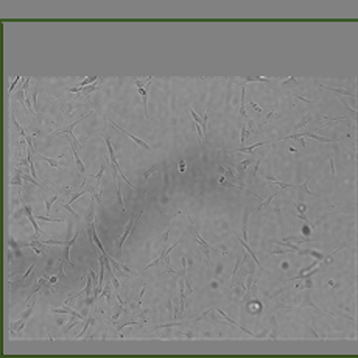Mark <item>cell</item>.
<instances>
[{
  "label": "cell",
  "instance_id": "1",
  "mask_svg": "<svg viewBox=\"0 0 358 358\" xmlns=\"http://www.w3.org/2000/svg\"><path fill=\"white\" fill-rule=\"evenodd\" d=\"M189 220H190V223H192V229H193V234H195V237H196V240H198V243H199V246H201V249H202V252L205 254V258L209 260V258H210V255H209V251L212 249V248H210V245H209V243H205V241H204V238H202V237H201V235L196 232V229H195L193 221H192V218H190V216H189Z\"/></svg>",
  "mask_w": 358,
  "mask_h": 358
},
{
  "label": "cell",
  "instance_id": "2",
  "mask_svg": "<svg viewBox=\"0 0 358 358\" xmlns=\"http://www.w3.org/2000/svg\"><path fill=\"white\" fill-rule=\"evenodd\" d=\"M109 122H111V125H112V126H115L117 129H120V131H122V133H125V134H126L128 137H131V139L134 140V142H136V143H137L139 146H142V148H143V149H146V151H149V149H151V146H149V145H148L146 142H143V140H140V139H139V137H136L134 134H131V133H128V131H126V129H123L122 126H118V125H117V123H114L112 120H109Z\"/></svg>",
  "mask_w": 358,
  "mask_h": 358
},
{
  "label": "cell",
  "instance_id": "3",
  "mask_svg": "<svg viewBox=\"0 0 358 358\" xmlns=\"http://www.w3.org/2000/svg\"><path fill=\"white\" fill-rule=\"evenodd\" d=\"M137 218H139V215H137V216L131 215V220H129V223H128V226H126V229H125V232H123V235H122V238H120V241H118V248H122V246H123V243H125V240L128 238L129 232H133V231H134L133 227L136 226V223H137Z\"/></svg>",
  "mask_w": 358,
  "mask_h": 358
},
{
  "label": "cell",
  "instance_id": "4",
  "mask_svg": "<svg viewBox=\"0 0 358 358\" xmlns=\"http://www.w3.org/2000/svg\"><path fill=\"white\" fill-rule=\"evenodd\" d=\"M70 148H72V153H73V157H75V162H77L78 170H80V171H84V170H86L84 162L81 160V157H80V154H78V151H77V146H75V143L72 142V140H70Z\"/></svg>",
  "mask_w": 358,
  "mask_h": 358
},
{
  "label": "cell",
  "instance_id": "5",
  "mask_svg": "<svg viewBox=\"0 0 358 358\" xmlns=\"http://www.w3.org/2000/svg\"><path fill=\"white\" fill-rule=\"evenodd\" d=\"M252 162H254V159H252V157H249V159L240 162V164H237V170H238V176H237V179H238V181H240V178H241V175L245 173V170L248 168V165H251Z\"/></svg>",
  "mask_w": 358,
  "mask_h": 358
},
{
  "label": "cell",
  "instance_id": "6",
  "mask_svg": "<svg viewBox=\"0 0 358 358\" xmlns=\"http://www.w3.org/2000/svg\"><path fill=\"white\" fill-rule=\"evenodd\" d=\"M238 241H240V243H241V246H243V248L246 249V251H248V254H249V255H251V257H252V258L255 260V263H257V266H258L260 269H262V271H265V269H263V266H262V265H260V260H258V258H257V255L254 254V251H252V249H251V248H249V246L246 245V240H243V238H238Z\"/></svg>",
  "mask_w": 358,
  "mask_h": 358
},
{
  "label": "cell",
  "instance_id": "7",
  "mask_svg": "<svg viewBox=\"0 0 358 358\" xmlns=\"http://www.w3.org/2000/svg\"><path fill=\"white\" fill-rule=\"evenodd\" d=\"M24 210H25V213H27V216H28V220L31 221V224H33L36 235H39V234H41V229H39V226H38V223H36V220H34V215L31 213V210H30L28 205H24Z\"/></svg>",
  "mask_w": 358,
  "mask_h": 358
},
{
  "label": "cell",
  "instance_id": "8",
  "mask_svg": "<svg viewBox=\"0 0 358 358\" xmlns=\"http://www.w3.org/2000/svg\"><path fill=\"white\" fill-rule=\"evenodd\" d=\"M77 238H78V234H75V237H73L72 240H70V243H69L67 246H64V248H66V249H64V258H66L67 262H69V266H73V265H72V262H70V248L75 245V241H77Z\"/></svg>",
  "mask_w": 358,
  "mask_h": 358
},
{
  "label": "cell",
  "instance_id": "9",
  "mask_svg": "<svg viewBox=\"0 0 358 358\" xmlns=\"http://www.w3.org/2000/svg\"><path fill=\"white\" fill-rule=\"evenodd\" d=\"M53 313H58V314H64V313H69V314H72V316H77L78 319H81L83 316L80 313H77L75 310H72V308H69V307H62V308H55V310H51Z\"/></svg>",
  "mask_w": 358,
  "mask_h": 358
},
{
  "label": "cell",
  "instance_id": "10",
  "mask_svg": "<svg viewBox=\"0 0 358 358\" xmlns=\"http://www.w3.org/2000/svg\"><path fill=\"white\" fill-rule=\"evenodd\" d=\"M25 246L33 248V249H34V252H36L38 255L44 254V243H41V241H31V243H28V245H25Z\"/></svg>",
  "mask_w": 358,
  "mask_h": 358
},
{
  "label": "cell",
  "instance_id": "11",
  "mask_svg": "<svg viewBox=\"0 0 358 358\" xmlns=\"http://www.w3.org/2000/svg\"><path fill=\"white\" fill-rule=\"evenodd\" d=\"M321 87L322 89H327V90H330V92H335V94H338V95H349V97H352V98H355V94L353 92H349V90H344V89H333V87H327V86H322L321 84Z\"/></svg>",
  "mask_w": 358,
  "mask_h": 358
},
{
  "label": "cell",
  "instance_id": "12",
  "mask_svg": "<svg viewBox=\"0 0 358 358\" xmlns=\"http://www.w3.org/2000/svg\"><path fill=\"white\" fill-rule=\"evenodd\" d=\"M92 276H86V279H87V282H86V288H84V294L87 299H90L92 296Z\"/></svg>",
  "mask_w": 358,
  "mask_h": 358
},
{
  "label": "cell",
  "instance_id": "13",
  "mask_svg": "<svg viewBox=\"0 0 358 358\" xmlns=\"http://www.w3.org/2000/svg\"><path fill=\"white\" fill-rule=\"evenodd\" d=\"M157 170H159L157 165H153V167H149L148 170H145V171H143V184H146V182H148V178L153 175V173H156Z\"/></svg>",
  "mask_w": 358,
  "mask_h": 358
},
{
  "label": "cell",
  "instance_id": "14",
  "mask_svg": "<svg viewBox=\"0 0 358 358\" xmlns=\"http://www.w3.org/2000/svg\"><path fill=\"white\" fill-rule=\"evenodd\" d=\"M305 137H311L318 142H336V140H332V139H327V137H321L318 134H313V133H305Z\"/></svg>",
  "mask_w": 358,
  "mask_h": 358
},
{
  "label": "cell",
  "instance_id": "15",
  "mask_svg": "<svg viewBox=\"0 0 358 358\" xmlns=\"http://www.w3.org/2000/svg\"><path fill=\"white\" fill-rule=\"evenodd\" d=\"M245 98H246V92H245V86L241 89V106H240V115L243 118H248V114H246V109H245Z\"/></svg>",
  "mask_w": 358,
  "mask_h": 358
},
{
  "label": "cell",
  "instance_id": "16",
  "mask_svg": "<svg viewBox=\"0 0 358 358\" xmlns=\"http://www.w3.org/2000/svg\"><path fill=\"white\" fill-rule=\"evenodd\" d=\"M95 81H98V77H89V78H86L83 83H80L78 86H77V89H83V87H87V84H90V83H95Z\"/></svg>",
  "mask_w": 358,
  "mask_h": 358
},
{
  "label": "cell",
  "instance_id": "17",
  "mask_svg": "<svg viewBox=\"0 0 358 358\" xmlns=\"http://www.w3.org/2000/svg\"><path fill=\"white\" fill-rule=\"evenodd\" d=\"M24 324H25V319H20L17 322H11V333L17 332V330H22L24 329Z\"/></svg>",
  "mask_w": 358,
  "mask_h": 358
},
{
  "label": "cell",
  "instance_id": "18",
  "mask_svg": "<svg viewBox=\"0 0 358 358\" xmlns=\"http://www.w3.org/2000/svg\"><path fill=\"white\" fill-rule=\"evenodd\" d=\"M311 176H313V175H311ZM311 176H310L308 179H305V182H304V184H302V186H297L296 189H299V190H304V192H305V193H308V195H313V196H319V195H316V193H313V192H310V190H308V187H307V184H308V181L311 179Z\"/></svg>",
  "mask_w": 358,
  "mask_h": 358
},
{
  "label": "cell",
  "instance_id": "19",
  "mask_svg": "<svg viewBox=\"0 0 358 358\" xmlns=\"http://www.w3.org/2000/svg\"><path fill=\"white\" fill-rule=\"evenodd\" d=\"M104 140H106L107 149H109V157H111V162H112V160H117V159H115V151H114V148H112V145H111V139H109V137H104Z\"/></svg>",
  "mask_w": 358,
  "mask_h": 358
},
{
  "label": "cell",
  "instance_id": "20",
  "mask_svg": "<svg viewBox=\"0 0 358 358\" xmlns=\"http://www.w3.org/2000/svg\"><path fill=\"white\" fill-rule=\"evenodd\" d=\"M269 321H271V324H273V333L269 335V338H277V330H279V327H277V322H276V318L274 316H271L269 318Z\"/></svg>",
  "mask_w": 358,
  "mask_h": 358
},
{
  "label": "cell",
  "instance_id": "21",
  "mask_svg": "<svg viewBox=\"0 0 358 358\" xmlns=\"http://www.w3.org/2000/svg\"><path fill=\"white\" fill-rule=\"evenodd\" d=\"M44 284H45V279H39V282H38V284H36V287H34L33 290H31V294H36V293H38V291L41 290V288H42V285H44ZM31 294H30V296L27 297V302L30 301V297H31Z\"/></svg>",
  "mask_w": 358,
  "mask_h": 358
},
{
  "label": "cell",
  "instance_id": "22",
  "mask_svg": "<svg viewBox=\"0 0 358 358\" xmlns=\"http://www.w3.org/2000/svg\"><path fill=\"white\" fill-rule=\"evenodd\" d=\"M41 160H45V162H48L50 164V167H53V168H59V164H58V160L56 159H51V157H44V156H38Z\"/></svg>",
  "mask_w": 358,
  "mask_h": 358
},
{
  "label": "cell",
  "instance_id": "23",
  "mask_svg": "<svg viewBox=\"0 0 358 358\" xmlns=\"http://www.w3.org/2000/svg\"><path fill=\"white\" fill-rule=\"evenodd\" d=\"M311 118H313V117H311V115H310V114H308V115H307V117H305V118H304V120H302V122H301V123H297V125H296V126H294V128H293V129H294V131H299V129H302V128H304V126H305V125H307V123H308V122H310V120H311Z\"/></svg>",
  "mask_w": 358,
  "mask_h": 358
},
{
  "label": "cell",
  "instance_id": "24",
  "mask_svg": "<svg viewBox=\"0 0 358 358\" xmlns=\"http://www.w3.org/2000/svg\"><path fill=\"white\" fill-rule=\"evenodd\" d=\"M90 324H92V318L89 316L87 321H86V324H84V329L81 330V333L77 335V338H83V336H86V332H87V329H89V325H90Z\"/></svg>",
  "mask_w": 358,
  "mask_h": 358
},
{
  "label": "cell",
  "instance_id": "25",
  "mask_svg": "<svg viewBox=\"0 0 358 358\" xmlns=\"http://www.w3.org/2000/svg\"><path fill=\"white\" fill-rule=\"evenodd\" d=\"M263 143H265V142H260V143L251 145V146H248V148H238V149H237V153H241V151H245V153H252L254 148H257V146H260V145H263Z\"/></svg>",
  "mask_w": 358,
  "mask_h": 358
},
{
  "label": "cell",
  "instance_id": "26",
  "mask_svg": "<svg viewBox=\"0 0 358 358\" xmlns=\"http://www.w3.org/2000/svg\"><path fill=\"white\" fill-rule=\"evenodd\" d=\"M11 122H13V125H14V126H16V128L19 129V133H20V134H22V137L25 139V136H27V134H25V131H24V129H22V126H20V125H19V122L16 120V117H14V114H13V112H11Z\"/></svg>",
  "mask_w": 358,
  "mask_h": 358
},
{
  "label": "cell",
  "instance_id": "27",
  "mask_svg": "<svg viewBox=\"0 0 358 358\" xmlns=\"http://www.w3.org/2000/svg\"><path fill=\"white\" fill-rule=\"evenodd\" d=\"M248 134H249V129H248V126L243 123V126H241V136H240V142H241V143H245V142H246V137H248Z\"/></svg>",
  "mask_w": 358,
  "mask_h": 358
},
{
  "label": "cell",
  "instance_id": "28",
  "mask_svg": "<svg viewBox=\"0 0 358 358\" xmlns=\"http://www.w3.org/2000/svg\"><path fill=\"white\" fill-rule=\"evenodd\" d=\"M276 195H277V192H274V193H273V195H271V196H269V198H268L266 201H263L262 204H260V205H258V207H257V210H262V209H265V207H266V205H268V204H269L271 201H273V199H274V196H276Z\"/></svg>",
  "mask_w": 358,
  "mask_h": 358
},
{
  "label": "cell",
  "instance_id": "29",
  "mask_svg": "<svg viewBox=\"0 0 358 358\" xmlns=\"http://www.w3.org/2000/svg\"><path fill=\"white\" fill-rule=\"evenodd\" d=\"M182 322H170V324H162V325H156L153 330H157V329H168V327H176V325H181Z\"/></svg>",
  "mask_w": 358,
  "mask_h": 358
},
{
  "label": "cell",
  "instance_id": "30",
  "mask_svg": "<svg viewBox=\"0 0 358 358\" xmlns=\"http://www.w3.org/2000/svg\"><path fill=\"white\" fill-rule=\"evenodd\" d=\"M115 192H117V198H118V204H120L122 210L125 212V205H123V199H122V193H120V189H118V184L115 182Z\"/></svg>",
  "mask_w": 358,
  "mask_h": 358
},
{
  "label": "cell",
  "instance_id": "31",
  "mask_svg": "<svg viewBox=\"0 0 358 358\" xmlns=\"http://www.w3.org/2000/svg\"><path fill=\"white\" fill-rule=\"evenodd\" d=\"M34 305H36V301H33V302H31V307L25 310V313L22 314V319H25V321H27V318L30 316V314H31V313H33V308H34Z\"/></svg>",
  "mask_w": 358,
  "mask_h": 358
},
{
  "label": "cell",
  "instance_id": "32",
  "mask_svg": "<svg viewBox=\"0 0 358 358\" xmlns=\"http://www.w3.org/2000/svg\"><path fill=\"white\" fill-rule=\"evenodd\" d=\"M31 95H33V104H34V112H36V117H39V109H38V92L33 90L31 92Z\"/></svg>",
  "mask_w": 358,
  "mask_h": 358
},
{
  "label": "cell",
  "instance_id": "33",
  "mask_svg": "<svg viewBox=\"0 0 358 358\" xmlns=\"http://www.w3.org/2000/svg\"><path fill=\"white\" fill-rule=\"evenodd\" d=\"M104 168H106V164H103V165H101V168H100V171H98V175H97V176H94L95 179H98V187H100V182H101V178H103Z\"/></svg>",
  "mask_w": 358,
  "mask_h": 358
},
{
  "label": "cell",
  "instance_id": "34",
  "mask_svg": "<svg viewBox=\"0 0 358 358\" xmlns=\"http://www.w3.org/2000/svg\"><path fill=\"white\" fill-rule=\"evenodd\" d=\"M248 215H249V213H245V218H243V240H248V234H246V221H248Z\"/></svg>",
  "mask_w": 358,
  "mask_h": 358
},
{
  "label": "cell",
  "instance_id": "35",
  "mask_svg": "<svg viewBox=\"0 0 358 358\" xmlns=\"http://www.w3.org/2000/svg\"><path fill=\"white\" fill-rule=\"evenodd\" d=\"M62 207H64V209H67V210H69V212H70V213H72L73 216H77V218H80V215H78L77 212H75V210H73V209L70 207V204H69V202H66V204H62Z\"/></svg>",
  "mask_w": 358,
  "mask_h": 358
},
{
  "label": "cell",
  "instance_id": "36",
  "mask_svg": "<svg viewBox=\"0 0 358 358\" xmlns=\"http://www.w3.org/2000/svg\"><path fill=\"white\" fill-rule=\"evenodd\" d=\"M77 324H78V318H75L72 322H69V324L66 325V327L62 329V332H67V330H70V327H73V325H77Z\"/></svg>",
  "mask_w": 358,
  "mask_h": 358
},
{
  "label": "cell",
  "instance_id": "37",
  "mask_svg": "<svg viewBox=\"0 0 358 358\" xmlns=\"http://www.w3.org/2000/svg\"><path fill=\"white\" fill-rule=\"evenodd\" d=\"M56 201H58V195H56V196H53V198H50V199H47V212H50L51 204H53V202H56Z\"/></svg>",
  "mask_w": 358,
  "mask_h": 358
},
{
  "label": "cell",
  "instance_id": "38",
  "mask_svg": "<svg viewBox=\"0 0 358 358\" xmlns=\"http://www.w3.org/2000/svg\"><path fill=\"white\" fill-rule=\"evenodd\" d=\"M190 114H192V117H193V120H195V122H196V123H199V125L202 126V120H201V118L198 117V114H196V112H195L193 109H190Z\"/></svg>",
  "mask_w": 358,
  "mask_h": 358
},
{
  "label": "cell",
  "instance_id": "39",
  "mask_svg": "<svg viewBox=\"0 0 358 358\" xmlns=\"http://www.w3.org/2000/svg\"><path fill=\"white\" fill-rule=\"evenodd\" d=\"M137 324H139L137 321H128V322H125L123 325H120V327H117V330L120 332V330H123V329L126 327V325H137Z\"/></svg>",
  "mask_w": 358,
  "mask_h": 358
},
{
  "label": "cell",
  "instance_id": "40",
  "mask_svg": "<svg viewBox=\"0 0 358 358\" xmlns=\"http://www.w3.org/2000/svg\"><path fill=\"white\" fill-rule=\"evenodd\" d=\"M262 159H263V154H262V156H260V157L257 159V162H255V167H254V171H252V176H255V175H257V170H258V165L262 164Z\"/></svg>",
  "mask_w": 358,
  "mask_h": 358
},
{
  "label": "cell",
  "instance_id": "41",
  "mask_svg": "<svg viewBox=\"0 0 358 358\" xmlns=\"http://www.w3.org/2000/svg\"><path fill=\"white\" fill-rule=\"evenodd\" d=\"M39 220H44V221H58V223H61L62 220L61 218H50V216H38Z\"/></svg>",
  "mask_w": 358,
  "mask_h": 358
},
{
  "label": "cell",
  "instance_id": "42",
  "mask_svg": "<svg viewBox=\"0 0 358 358\" xmlns=\"http://www.w3.org/2000/svg\"><path fill=\"white\" fill-rule=\"evenodd\" d=\"M122 311H123V305H120V307H118V310L115 311V314H114V316H112V321H117L118 318H120V314H122Z\"/></svg>",
  "mask_w": 358,
  "mask_h": 358
},
{
  "label": "cell",
  "instance_id": "43",
  "mask_svg": "<svg viewBox=\"0 0 358 358\" xmlns=\"http://www.w3.org/2000/svg\"><path fill=\"white\" fill-rule=\"evenodd\" d=\"M111 280H112V284H114V288H115V290L118 291V288H120V285H118V280H117V277H115V276H114L112 273H111Z\"/></svg>",
  "mask_w": 358,
  "mask_h": 358
},
{
  "label": "cell",
  "instance_id": "44",
  "mask_svg": "<svg viewBox=\"0 0 358 358\" xmlns=\"http://www.w3.org/2000/svg\"><path fill=\"white\" fill-rule=\"evenodd\" d=\"M84 193H87V192H83V190H81V192H78V193H77V195H73V196H72V199H70V201H69V204H72V202H73V201H75V199H78V198H80V196H83V195H84Z\"/></svg>",
  "mask_w": 358,
  "mask_h": 358
},
{
  "label": "cell",
  "instance_id": "45",
  "mask_svg": "<svg viewBox=\"0 0 358 358\" xmlns=\"http://www.w3.org/2000/svg\"><path fill=\"white\" fill-rule=\"evenodd\" d=\"M58 276H59V279H66V274H64V271H62V262L58 266Z\"/></svg>",
  "mask_w": 358,
  "mask_h": 358
},
{
  "label": "cell",
  "instance_id": "46",
  "mask_svg": "<svg viewBox=\"0 0 358 358\" xmlns=\"http://www.w3.org/2000/svg\"><path fill=\"white\" fill-rule=\"evenodd\" d=\"M19 80H22V78H20V77H16V78H14V81L11 83V86H9V94H11V92L14 90V87H16V84H17Z\"/></svg>",
  "mask_w": 358,
  "mask_h": 358
},
{
  "label": "cell",
  "instance_id": "47",
  "mask_svg": "<svg viewBox=\"0 0 358 358\" xmlns=\"http://www.w3.org/2000/svg\"><path fill=\"white\" fill-rule=\"evenodd\" d=\"M296 207H297L299 213H304V212H305V209H307V205L304 204V202H301V204H296Z\"/></svg>",
  "mask_w": 358,
  "mask_h": 358
},
{
  "label": "cell",
  "instance_id": "48",
  "mask_svg": "<svg viewBox=\"0 0 358 358\" xmlns=\"http://www.w3.org/2000/svg\"><path fill=\"white\" fill-rule=\"evenodd\" d=\"M22 178H24L25 181H30V182H33V184H34V186H38V187H41V184H39V182H38V181H36L34 178H33V179H31L30 176H22Z\"/></svg>",
  "mask_w": 358,
  "mask_h": 358
},
{
  "label": "cell",
  "instance_id": "49",
  "mask_svg": "<svg viewBox=\"0 0 358 358\" xmlns=\"http://www.w3.org/2000/svg\"><path fill=\"white\" fill-rule=\"evenodd\" d=\"M240 263H241V258H237V263H235V266H234V271H232V277L235 276V273H237V268L240 266Z\"/></svg>",
  "mask_w": 358,
  "mask_h": 358
},
{
  "label": "cell",
  "instance_id": "50",
  "mask_svg": "<svg viewBox=\"0 0 358 358\" xmlns=\"http://www.w3.org/2000/svg\"><path fill=\"white\" fill-rule=\"evenodd\" d=\"M251 81H269L266 78H246V83H251Z\"/></svg>",
  "mask_w": 358,
  "mask_h": 358
},
{
  "label": "cell",
  "instance_id": "51",
  "mask_svg": "<svg viewBox=\"0 0 358 358\" xmlns=\"http://www.w3.org/2000/svg\"><path fill=\"white\" fill-rule=\"evenodd\" d=\"M251 104H252V107H254V111H257V112H263V109H262L260 106H257L255 101H251Z\"/></svg>",
  "mask_w": 358,
  "mask_h": 358
},
{
  "label": "cell",
  "instance_id": "52",
  "mask_svg": "<svg viewBox=\"0 0 358 358\" xmlns=\"http://www.w3.org/2000/svg\"><path fill=\"white\" fill-rule=\"evenodd\" d=\"M178 167H179V170H181V171H186V162H184V160H179Z\"/></svg>",
  "mask_w": 358,
  "mask_h": 358
},
{
  "label": "cell",
  "instance_id": "53",
  "mask_svg": "<svg viewBox=\"0 0 358 358\" xmlns=\"http://www.w3.org/2000/svg\"><path fill=\"white\" fill-rule=\"evenodd\" d=\"M209 313H210V310H207V311H204V313L201 314V316H199V318H196V319H195L193 322H198L199 319H202V318H205V316H207V314H209Z\"/></svg>",
  "mask_w": 358,
  "mask_h": 358
},
{
  "label": "cell",
  "instance_id": "54",
  "mask_svg": "<svg viewBox=\"0 0 358 358\" xmlns=\"http://www.w3.org/2000/svg\"><path fill=\"white\" fill-rule=\"evenodd\" d=\"M58 279H59V276H51V277L48 279V282H50V284H56Z\"/></svg>",
  "mask_w": 358,
  "mask_h": 358
},
{
  "label": "cell",
  "instance_id": "55",
  "mask_svg": "<svg viewBox=\"0 0 358 358\" xmlns=\"http://www.w3.org/2000/svg\"><path fill=\"white\" fill-rule=\"evenodd\" d=\"M291 83H297V81H296L294 78H288V80L284 83V86H287V84H291Z\"/></svg>",
  "mask_w": 358,
  "mask_h": 358
}]
</instances>
